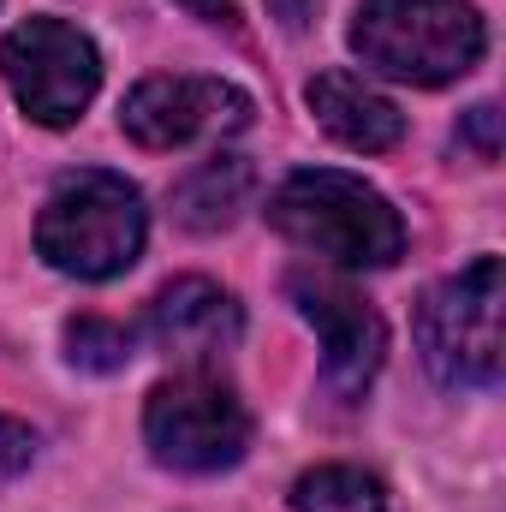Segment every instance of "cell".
Returning <instances> with one entry per match:
<instances>
[{"mask_svg":"<svg viewBox=\"0 0 506 512\" xmlns=\"http://www.w3.org/2000/svg\"><path fill=\"white\" fill-rule=\"evenodd\" d=\"M304 102H310L316 126L328 131L334 143L358 149V155H381V149H393V143L405 137V114H399V102L381 96L376 84H370L364 72H352V66H328V72H316L310 90H304Z\"/></svg>","mask_w":506,"mask_h":512,"instance_id":"obj_10","label":"cell"},{"mask_svg":"<svg viewBox=\"0 0 506 512\" xmlns=\"http://www.w3.org/2000/svg\"><path fill=\"white\" fill-rule=\"evenodd\" d=\"M292 507L298 512H387V495L358 465H316V471H304L292 483Z\"/></svg>","mask_w":506,"mask_h":512,"instance_id":"obj_12","label":"cell"},{"mask_svg":"<svg viewBox=\"0 0 506 512\" xmlns=\"http://www.w3.org/2000/svg\"><path fill=\"white\" fill-rule=\"evenodd\" d=\"M30 453H36V435L0 411V489H6V483H12V477L30 465Z\"/></svg>","mask_w":506,"mask_h":512,"instance_id":"obj_15","label":"cell"},{"mask_svg":"<svg viewBox=\"0 0 506 512\" xmlns=\"http://www.w3.org/2000/svg\"><path fill=\"white\" fill-rule=\"evenodd\" d=\"M245 197H251V161L215 155V161H203L197 173L179 179L173 209H179V221L191 233H215V227H233V215L245 209Z\"/></svg>","mask_w":506,"mask_h":512,"instance_id":"obj_11","label":"cell"},{"mask_svg":"<svg viewBox=\"0 0 506 512\" xmlns=\"http://www.w3.org/2000/svg\"><path fill=\"white\" fill-rule=\"evenodd\" d=\"M268 227L334 268H393L405 256L399 209L376 185H364L358 173H340V167L286 173L280 191L268 197Z\"/></svg>","mask_w":506,"mask_h":512,"instance_id":"obj_1","label":"cell"},{"mask_svg":"<svg viewBox=\"0 0 506 512\" xmlns=\"http://www.w3.org/2000/svg\"><path fill=\"white\" fill-rule=\"evenodd\" d=\"M459 143H471L483 161H495V155H501V108H495V102H477V108L465 114V131H459Z\"/></svg>","mask_w":506,"mask_h":512,"instance_id":"obj_14","label":"cell"},{"mask_svg":"<svg viewBox=\"0 0 506 512\" xmlns=\"http://www.w3.org/2000/svg\"><path fill=\"white\" fill-rule=\"evenodd\" d=\"M143 441H149L155 465H167L179 477H215V471L245 459L251 411H245L239 387L221 382L209 364L203 370H179V376H167L149 393Z\"/></svg>","mask_w":506,"mask_h":512,"instance_id":"obj_4","label":"cell"},{"mask_svg":"<svg viewBox=\"0 0 506 512\" xmlns=\"http://www.w3.org/2000/svg\"><path fill=\"white\" fill-rule=\"evenodd\" d=\"M179 6H185V12H197V18H227V12H233L227 0H179Z\"/></svg>","mask_w":506,"mask_h":512,"instance_id":"obj_17","label":"cell"},{"mask_svg":"<svg viewBox=\"0 0 506 512\" xmlns=\"http://www.w3.org/2000/svg\"><path fill=\"white\" fill-rule=\"evenodd\" d=\"M352 48L381 78L435 90L483 60L489 24L471 0H358Z\"/></svg>","mask_w":506,"mask_h":512,"instance_id":"obj_3","label":"cell"},{"mask_svg":"<svg viewBox=\"0 0 506 512\" xmlns=\"http://www.w3.org/2000/svg\"><path fill=\"white\" fill-rule=\"evenodd\" d=\"M131 346H137V334H131L126 322H108V316H78V322H66V358H72L78 370L114 376V370L131 364Z\"/></svg>","mask_w":506,"mask_h":512,"instance_id":"obj_13","label":"cell"},{"mask_svg":"<svg viewBox=\"0 0 506 512\" xmlns=\"http://www.w3.org/2000/svg\"><path fill=\"white\" fill-rule=\"evenodd\" d=\"M0 78L36 126H72L102 90L96 42L66 18H24L0 36Z\"/></svg>","mask_w":506,"mask_h":512,"instance_id":"obj_6","label":"cell"},{"mask_svg":"<svg viewBox=\"0 0 506 512\" xmlns=\"http://www.w3.org/2000/svg\"><path fill=\"white\" fill-rule=\"evenodd\" d=\"M501 256H477L447 274L417 304V352L441 387H495L501 382Z\"/></svg>","mask_w":506,"mask_h":512,"instance_id":"obj_5","label":"cell"},{"mask_svg":"<svg viewBox=\"0 0 506 512\" xmlns=\"http://www.w3.org/2000/svg\"><path fill=\"white\" fill-rule=\"evenodd\" d=\"M286 292H292L298 316H304V322L316 328V340H322V387H328L334 399H358L381 370L387 322H381L346 280H334V274L298 268V274L286 280Z\"/></svg>","mask_w":506,"mask_h":512,"instance_id":"obj_8","label":"cell"},{"mask_svg":"<svg viewBox=\"0 0 506 512\" xmlns=\"http://www.w3.org/2000/svg\"><path fill=\"white\" fill-rule=\"evenodd\" d=\"M316 6H322V0H268V12H274V18H280L286 30H304Z\"/></svg>","mask_w":506,"mask_h":512,"instance_id":"obj_16","label":"cell"},{"mask_svg":"<svg viewBox=\"0 0 506 512\" xmlns=\"http://www.w3.org/2000/svg\"><path fill=\"white\" fill-rule=\"evenodd\" d=\"M251 96L227 78H191V72H167V78H143L120 108V126L143 149H185V143H215L251 126Z\"/></svg>","mask_w":506,"mask_h":512,"instance_id":"obj_7","label":"cell"},{"mask_svg":"<svg viewBox=\"0 0 506 512\" xmlns=\"http://www.w3.org/2000/svg\"><path fill=\"white\" fill-rule=\"evenodd\" d=\"M143 334L155 340V352H167L173 364L185 370H203L215 364L221 352H233L245 340V310L227 286L203 280V274H185V280H167L155 298H149V322Z\"/></svg>","mask_w":506,"mask_h":512,"instance_id":"obj_9","label":"cell"},{"mask_svg":"<svg viewBox=\"0 0 506 512\" xmlns=\"http://www.w3.org/2000/svg\"><path fill=\"white\" fill-rule=\"evenodd\" d=\"M149 239V209L143 191L126 173L108 167H78L60 173L42 215H36V251L48 268L72 280H114L143 256Z\"/></svg>","mask_w":506,"mask_h":512,"instance_id":"obj_2","label":"cell"}]
</instances>
